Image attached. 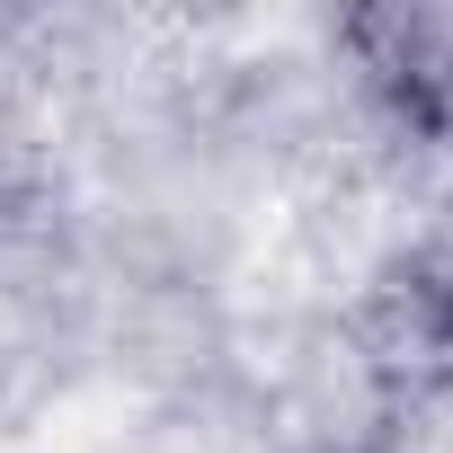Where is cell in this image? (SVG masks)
<instances>
[{"label": "cell", "mask_w": 453, "mask_h": 453, "mask_svg": "<svg viewBox=\"0 0 453 453\" xmlns=\"http://www.w3.org/2000/svg\"><path fill=\"white\" fill-rule=\"evenodd\" d=\"M365 72H382L409 98H435L453 81V19L444 10H391V19H356Z\"/></svg>", "instance_id": "cell-1"}]
</instances>
